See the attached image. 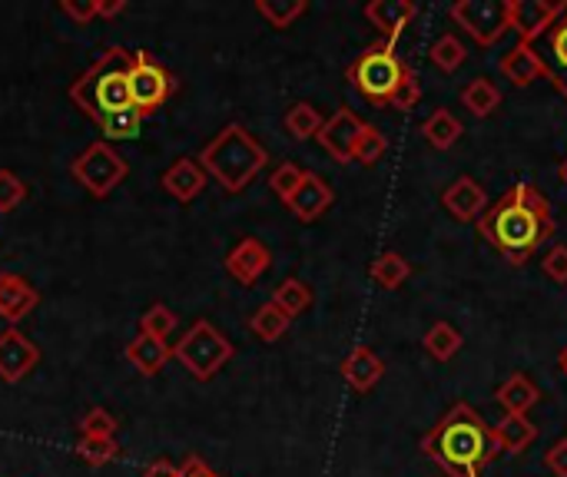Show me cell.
<instances>
[{"instance_id": "obj_15", "label": "cell", "mask_w": 567, "mask_h": 477, "mask_svg": "<svg viewBox=\"0 0 567 477\" xmlns=\"http://www.w3.org/2000/svg\"><path fill=\"white\" fill-rule=\"evenodd\" d=\"M538 60L545 66V76L558 86V93L567 100V10L555 20V27L535 43Z\"/></svg>"}, {"instance_id": "obj_5", "label": "cell", "mask_w": 567, "mask_h": 477, "mask_svg": "<svg viewBox=\"0 0 567 477\" xmlns=\"http://www.w3.org/2000/svg\"><path fill=\"white\" fill-rule=\"evenodd\" d=\"M405 70H409V63L399 56L395 43L379 40V43L365 46V53H359L349 63L346 76L372 106H389V100H392L395 86L402 83Z\"/></svg>"}, {"instance_id": "obj_41", "label": "cell", "mask_w": 567, "mask_h": 477, "mask_svg": "<svg viewBox=\"0 0 567 477\" xmlns=\"http://www.w3.org/2000/svg\"><path fill=\"white\" fill-rule=\"evenodd\" d=\"M27 199V183L13 169H0V216L13 212Z\"/></svg>"}, {"instance_id": "obj_22", "label": "cell", "mask_w": 567, "mask_h": 477, "mask_svg": "<svg viewBox=\"0 0 567 477\" xmlns=\"http://www.w3.org/2000/svg\"><path fill=\"white\" fill-rule=\"evenodd\" d=\"M502 73L515 83V86H532L535 80L545 76V66L538 60L535 43H515L505 56H502Z\"/></svg>"}, {"instance_id": "obj_20", "label": "cell", "mask_w": 567, "mask_h": 477, "mask_svg": "<svg viewBox=\"0 0 567 477\" xmlns=\"http://www.w3.org/2000/svg\"><path fill=\"white\" fill-rule=\"evenodd\" d=\"M339 372H342V379H346V385H349L352 392L369 395V392L382 382V375H385V362H382L369 345H359V349H352V352L342 359Z\"/></svg>"}, {"instance_id": "obj_2", "label": "cell", "mask_w": 567, "mask_h": 477, "mask_svg": "<svg viewBox=\"0 0 567 477\" xmlns=\"http://www.w3.org/2000/svg\"><path fill=\"white\" fill-rule=\"evenodd\" d=\"M422 455L449 477H482V471L495 462L498 445L488 422L468 402H458L422 438Z\"/></svg>"}, {"instance_id": "obj_40", "label": "cell", "mask_w": 567, "mask_h": 477, "mask_svg": "<svg viewBox=\"0 0 567 477\" xmlns=\"http://www.w3.org/2000/svg\"><path fill=\"white\" fill-rule=\"evenodd\" d=\"M302 176H306L302 166H296V163H279V166L272 169V176H269V186H272V193L286 203V199L296 193V186L302 183Z\"/></svg>"}, {"instance_id": "obj_9", "label": "cell", "mask_w": 567, "mask_h": 477, "mask_svg": "<svg viewBox=\"0 0 567 477\" xmlns=\"http://www.w3.org/2000/svg\"><path fill=\"white\" fill-rule=\"evenodd\" d=\"M449 13L478 46H495L512 30L508 0H455Z\"/></svg>"}, {"instance_id": "obj_39", "label": "cell", "mask_w": 567, "mask_h": 477, "mask_svg": "<svg viewBox=\"0 0 567 477\" xmlns=\"http://www.w3.org/2000/svg\"><path fill=\"white\" fill-rule=\"evenodd\" d=\"M419 100H422V80H419V73L409 66V70H405V76H402V83L395 86V93H392L389 106H392V110H399V113H409V110H415V106H419Z\"/></svg>"}, {"instance_id": "obj_32", "label": "cell", "mask_w": 567, "mask_h": 477, "mask_svg": "<svg viewBox=\"0 0 567 477\" xmlns=\"http://www.w3.org/2000/svg\"><path fill=\"white\" fill-rule=\"evenodd\" d=\"M306 10H309L306 0H256V13L276 30H289Z\"/></svg>"}, {"instance_id": "obj_23", "label": "cell", "mask_w": 567, "mask_h": 477, "mask_svg": "<svg viewBox=\"0 0 567 477\" xmlns=\"http://www.w3.org/2000/svg\"><path fill=\"white\" fill-rule=\"evenodd\" d=\"M492 438L498 445V452H508V455H522L535 445L538 438V428L532 425L528 415H505L495 428H492Z\"/></svg>"}, {"instance_id": "obj_43", "label": "cell", "mask_w": 567, "mask_h": 477, "mask_svg": "<svg viewBox=\"0 0 567 477\" xmlns=\"http://www.w3.org/2000/svg\"><path fill=\"white\" fill-rule=\"evenodd\" d=\"M60 10L73 20V23H90V20H96V0H60Z\"/></svg>"}, {"instance_id": "obj_16", "label": "cell", "mask_w": 567, "mask_h": 477, "mask_svg": "<svg viewBox=\"0 0 567 477\" xmlns=\"http://www.w3.org/2000/svg\"><path fill=\"white\" fill-rule=\"evenodd\" d=\"M40 305V292L17 272H0V319L17 329Z\"/></svg>"}, {"instance_id": "obj_25", "label": "cell", "mask_w": 567, "mask_h": 477, "mask_svg": "<svg viewBox=\"0 0 567 477\" xmlns=\"http://www.w3.org/2000/svg\"><path fill=\"white\" fill-rule=\"evenodd\" d=\"M422 136H425V143L435 146V149H452V146L458 143V136H462V123L455 120L452 110L439 106V110L422 123Z\"/></svg>"}, {"instance_id": "obj_48", "label": "cell", "mask_w": 567, "mask_h": 477, "mask_svg": "<svg viewBox=\"0 0 567 477\" xmlns=\"http://www.w3.org/2000/svg\"><path fill=\"white\" fill-rule=\"evenodd\" d=\"M558 365H561V372H565V379H567V345L561 349V355H558Z\"/></svg>"}, {"instance_id": "obj_30", "label": "cell", "mask_w": 567, "mask_h": 477, "mask_svg": "<svg viewBox=\"0 0 567 477\" xmlns=\"http://www.w3.org/2000/svg\"><path fill=\"white\" fill-rule=\"evenodd\" d=\"M369 276H372L382 289H399V286L409 282L412 266H409V259L399 256V252H382V256L369 266Z\"/></svg>"}, {"instance_id": "obj_35", "label": "cell", "mask_w": 567, "mask_h": 477, "mask_svg": "<svg viewBox=\"0 0 567 477\" xmlns=\"http://www.w3.org/2000/svg\"><path fill=\"white\" fill-rule=\"evenodd\" d=\"M140 126H143V113L133 110V106H126V110H120V113H110V116L100 123L106 143H113V139H133V136H140Z\"/></svg>"}, {"instance_id": "obj_29", "label": "cell", "mask_w": 567, "mask_h": 477, "mask_svg": "<svg viewBox=\"0 0 567 477\" xmlns=\"http://www.w3.org/2000/svg\"><path fill=\"white\" fill-rule=\"evenodd\" d=\"M176 329H179V315H176L169 305H163V302H153V305L140 315V335H150V339H156V342H166V345H169V339H173Z\"/></svg>"}, {"instance_id": "obj_49", "label": "cell", "mask_w": 567, "mask_h": 477, "mask_svg": "<svg viewBox=\"0 0 567 477\" xmlns=\"http://www.w3.org/2000/svg\"><path fill=\"white\" fill-rule=\"evenodd\" d=\"M561 179H565V186H567V159L561 163Z\"/></svg>"}, {"instance_id": "obj_7", "label": "cell", "mask_w": 567, "mask_h": 477, "mask_svg": "<svg viewBox=\"0 0 567 477\" xmlns=\"http://www.w3.org/2000/svg\"><path fill=\"white\" fill-rule=\"evenodd\" d=\"M130 173V163L106 143V139H93L73 163H70V176L93 196V199H106Z\"/></svg>"}, {"instance_id": "obj_24", "label": "cell", "mask_w": 567, "mask_h": 477, "mask_svg": "<svg viewBox=\"0 0 567 477\" xmlns=\"http://www.w3.org/2000/svg\"><path fill=\"white\" fill-rule=\"evenodd\" d=\"M495 398H498V405L505 408V415H528L535 405H538V398H542V392H538V385L528 379V375H512L498 392H495Z\"/></svg>"}, {"instance_id": "obj_44", "label": "cell", "mask_w": 567, "mask_h": 477, "mask_svg": "<svg viewBox=\"0 0 567 477\" xmlns=\"http://www.w3.org/2000/svg\"><path fill=\"white\" fill-rule=\"evenodd\" d=\"M545 465H548V468H551L558 477H567V438H561V442H555V445H551V452H548Z\"/></svg>"}, {"instance_id": "obj_27", "label": "cell", "mask_w": 567, "mask_h": 477, "mask_svg": "<svg viewBox=\"0 0 567 477\" xmlns=\"http://www.w3.org/2000/svg\"><path fill=\"white\" fill-rule=\"evenodd\" d=\"M289 325H292V319H289L279 305H272V302L259 305V309L252 312V319H249V332H252L259 342H279V339L289 332Z\"/></svg>"}, {"instance_id": "obj_18", "label": "cell", "mask_w": 567, "mask_h": 477, "mask_svg": "<svg viewBox=\"0 0 567 477\" xmlns=\"http://www.w3.org/2000/svg\"><path fill=\"white\" fill-rule=\"evenodd\" d=\"M365 17L382 33V40L395 43L405 33V27L419 17V7L412 0H372L365 3Z\"/></svg>"}, {"instance_id": "obj_17", "label": "cell", "mask_w": 567, "mask_h": 477, "mask_svg": "<svg viewBox=\"0 0 567 477\" xmlns=\"http://www.w3.org/2000/svg\"><path fill=\"white\" fill-rule=\"evenodd\" d=\"M442 203H445V209L458 219V222H478L482 216H485V209H488V193H485V186L478 183V179H472V176H462V179H455L445 193H442Z\"/></svg>"}, {"instance_id": "obj_13", "label": "cell", "mask_w": 567, "mask_h": 477, "mask_svg": "<svg viewBox=\"0 0 567 477\" xmlns=\"http://www.w3.org/2000/svg\"><path fill=\"white\" fill-rule=\"evenodd\" d=\"M332 203H336L332 186H329L319 173H312V169H306L302 183H299L296 193L286 199L289 212H292L299 222H316V219H322V216L332 209Z\"/></svg>"}, {"instance_id": "obj_3", "label": "cell", "mask_w": 567, "mask_h": 477, "mask_svg": "<svg viewBox=\"0 0 567 477\" xmlns=\"http://www.w3.org/2000/svg\"><path fill=\"white\" fill-rule=\"evenodd\" d=\"M203 173L216 179L226 193H243L269 163L266 146L243 126V123H226L196 156Z\"/></svg>"}, {"instance_id": "obj_4", "label": "cell", "mask_w": 567, "mask_h": 477, "mask_svg": "<svg viewBox=\"0 0 567 477\" xmlns=\"http://www.w3.org/2000/svg\"><path fill=\"white\" fill-rule=\"evenodd\" d=\"M70 100L76 110H83L96 126L110 116L120 113L130 103V50L113 43L106 46L93 66H86L73 83H70Z\"/></svg>"}, {"instance_id": "obj_36", "label": "cell", "mask_w": 567, "mask_h": 477, "mask_svg": "<svg viewBox=\"0 0 567 477\" xmlns=\"http://www.w3.org/2000/svg\"><path fill=\"white\" fill-rule=\"evenodd\" d=\"M76 455H80L83 465L103 468V465L120 458V445H116V438H80L76 442Z\"/></svg>"}, {"instance_id": "obj_8", "label": "cell", "mask_w": 567, "mask_h": 477, "mask_svg": "<svg viewBox=\"0 0 567 477\" xmlns=\"http://www.w3.org/2000/svg\"><path fill=\"white\" fill-rule=\"evenodd\" d=\"M173 93H176V76L159 60H153L146 50H133L130 53V103H133V110H140L146 120V116L159 113V106H166Z\"/></svg>"}, {"instance_id": "obj_31", "label": "cell", "mask_w": 567, "mask_h": 477, "mask_svg": "<svg viewBox=\"0 0 567 477\" xmlns=\"http://www.w3.org/2000/svg\"><path fill=\"white\" fill-rule=\"evenodd\" d=\"M422 345L435 362H452L458 355V349H462V332L455 325H449V322H439V325H432L425 332Z\"/></svg>"}, {"instance_id": "obj_12", "label": "cell", "mask_w": 567, "mask_h": 477, "mask_svg": "<svg viewBox=\"0 0 567 477\" xmlns=\"http://www.w3.org/2000/svg\"><path fill=\"white\" fill-rule=\"evenodd\" d=\"M40 365V345L30 342L20 329L0 332V382L20 385Z\"/></svg>"}, {"instance_id": "obj_19", "label": "cell", "mask_w": 567, "mask_h": 477, "mask_svg": "<svg viewBox=\"0 0 567 477\" xmlns=\"http://www.w3.org/2000/svg\"><path fill=\"white\" fill-rule=\"evenodd\" d=\"M206 173L193 156H179L176 163H169L159 176V186L176 199V203H193L203 189H206Z\"/></svg>"}, {"instance_id": "obj_46", "label": "cell", "mask_w": 567, "mask_h": 477, "mask_svg": "<svg viewBox=\"0 0 567 477\" xmlns=\"http://www.w3.org/2000/svg\"><path fill=\"white\" fill-rule=\"evenodd\" d=\"M179 477H219L199 455H189L183 465H179Z\"/></svg>"}, {"instance_id": "obj_10", "label": "cell", "mask_w": 567, "mask_h": 477, "mask_svg": "<svg viewBox=\"0 0 567 477\" xmlns=\"http://www.w3.org/2000/svg\"><path fill=\"white\" fill-rule=\"evenodd\" d=\"M565 10V0H508V23L522 43H538Z\"/></svg>"}, {"instance_id": "obj_6", "label": "cell", "mask_w": 567, "mask_h": 477, "mask_svg": "<svg viewBox=\"0 0 567 477\" xmlns=\"http://www.w3.org/2000/svg\"><path fill=\"white\" fill-rule=\"evenodd\" d=\"M236 355V345L206 319H196L183 339L173 345V359L196 379V382H213L226 362H233Z\"/></svg>"}, {"instance_id": "obj_38", "label": "cell", "mask_w": 567, "mask_h": 477, "mask_svg": "<svg viewBox=\"0 0 567 477\" xmlns=\"http://www.w3.org/2000/svg\"><path fill=\"white\" fill-rule=\"evenodd\" d=\"M80 438H113L120 422L106 412V408H90L83 418H80Z\"/></svg>"}, {"instance_id": "obj_42", "label": "cell", "mask_w": 567, "mask_h": 477, "mask_svg": "<svg viewBox=\"0 0 567 477\" xmlns=\"http://www.w3.org/2000/svg\"><path fill=\"white\" fill-rule=\"evenodd\" d=\"M545 276L548 279H555V282H567V246L565 242H558L548 256H545Z\"/></svg>"}, {"instance_id": "obj_28", "label": "cell", "mask_w": 567, "mask_h": 477, "mask_svg": "<svg viewBox=\"0 0 567 477\" xmlns=\"http://www.w3.org/2000/svg\"><path fill=\"white\" fill-rule=\"evenodd\" d=\"M462 103L468 106V113L475 116H492L502 106V90L488 80V76H475L465 90H462Z\"/></svg>"}, {"instance_id": "obj_45", "label": "cell", "mask_w": 567, "mask_h": 477, "mask_svg": "<svg viewBox=\"0 0 567 477\" xmlns=\"http://www.w3.org/2000/svg\"><path fill=\"white\" fill-rule=\"evenodd\" d=\"M140 477H179V465H173L169 458H153L150 465H143Z\"/></svg>"}, {"instance_id": "obj_1", "label": "cell", "mask_w": 567, "mask_h": 477, "mask_svg": "<svg viewBox=\"0 0 567 477\" xmlns=\"http://www.w3.org/2000/svg\"><path fill=\"white\" fill-rule=\"evenodd\" d=\"M478 232L508 266L522 269L555 236V212L535 183H518L485 209Z\"/></svg>"}, {"instance_id": "obj_21", "label": "cell", "mask_w": 567, "mask_h": 477, "mask_svg": "<svg viewBox=\"0 0 567 477\" xmlns=\"http://www.w3.org/2000/svg\"><path fill=\"white\" fill-rule=\"evenodd\" d=\"M169 359H173V345L156 342V339H150V335H136V339L126 345V362H130L143 379L159 375V372L169 365Z\"/></svg>"}, {"instance_id": "obj_11", "label": "cell", "mask_w": 567, "mask_h": 477, "mask_svg": "<svg viewBox=\"0 0 567 477\" xmlns=\"http://www.w3.org/2000/svg\"><path fill=\"white\" fill-rule=\"evenodd\" d=\"M365 120L359 113H352L349 106H339L319 129V146L336 159V163H355V146L362 139Z\"/></svg>"}, {"instance_id": "obj_26", "label": "cell", "mask_w": 567, "mask_h": 477, "mask_svg": "<svg viewBox=\"0 0 567 477\" xmlns=\"http://www.w3.org/2000/svg\"><path fill=\"white\" fill-rule=\"evenodd\" d=\"M286 133L292 136V139H316L319 136V129H322V123H326V116L312 106V103H306V100H299V103H292L289 110H286Z\"/></svg>"}, {"instance_id": "obj_37", "label": "cell", "mask_w": 567, "mask_h": 477, "mask_svg": "<svg viewBox=\"0 0 567 477\" xmlns=\"http://www.w3.org/2000/svg\"><path fill=\"white\" fill-rule=\"evenodd\" d=\"M385 153H389V139H385V133H382L379 126L365 123L362 139H359V146H355V163H362V166H375Z\"/></svg>"}, {"instance_id": "obj_14", "label": "cell", "mask_w": 567, "mask_h": 477, "mask_svg": "<svg viewBox=\"0 0 567 477\" xmlns=\"http://www.w3.org/2000/svg\"><path fill=\"white\" fill-rule=\"evenodd\" d=\"M272 266V252L259 242V239H239L229 256H226V272L239 282V286H256Z\"/></svg>"}, {"instance_id": "obj_47", "label": "cell", "mask_w": 567, "mask_h": 477, "mask_svg": "<svg viewBox=\"0 0 567 477\" xmlns=\"http://www.w3.org/2000/svg\"><path fill=\"white\" fill-rule=\"evenodd\" d=\"M126 10V0H96V17L103 20H113Z\"/></svg>"}, {"instance_id": "obj_34", "label": "cell", "mask_w": 567, "mask_h": 477, "mask_svg": "<svg viewBox=\"0 0 567 477\" xmlns=\"http://www.w3.org/2000/svg\"><path fill=\"white\" fill-rule=\"evenodd\" d=\"M429 56H432V63H435L442 73H455V70H458V66L468 60V53H465V43H462L455 33H442V37L432 43Z\"/></svg>"}, {"instance_id": "obj_33", "label": "cell", "mask_w": 567, "mask_h": 477, "mask_svg": "<svg viewBox=\"0 0 567 477\" xmlns=\"http://www.w3.org/2000/svg\"><path fill=\"white\" fill-rule=\"evenodd\" d=\"M269 302L279 305L289 319H296V315H302L312 305V289L302 279H286V282H279V289L272 292Z\"/></svg>"}]
</instances>
